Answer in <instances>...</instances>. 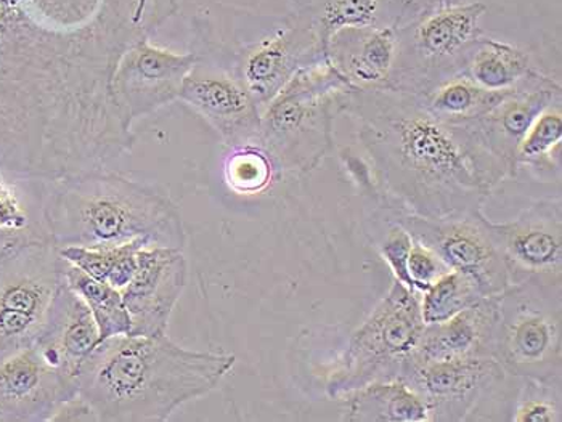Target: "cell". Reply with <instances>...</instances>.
Returning a JSON list of instances; mask_svg holds the SVG:
<instances>
[{
	"instance_id": "24",
	"label": "cell",
	"mask_w": 562,
	"mask_h": 422,
	"mask_svg": "<svg viewBox=\"0 0 562 422\" xmlns=\"http://www.w3.org/2000/svg\"><path fill=\"white\" fill-rule=\"evenodd\" d=\"M562 114L560 102L544 109L533 121L516 153V174L526 169L539 180H553L560 174Z\"/></svg>"
},
{
	"instance_id": "21",
	"label": "cell",
	"mask_w": 562,
	"mask_h": 422,
	"mask_svg": "<svg viewBox=\"0 0 562 422\" xmlns=\"http://www.w3.org/2000/svg\"><path fill=\"white\" fill-rule=\"evenodd\" d=\"M303 67L300 48L294 47L286 37H277L246 58L243 67V85L256 105H266L279 95L281 89Z\"/></svg>"
},
{
	"instance_id": "34",
	"label": "cell",
	"mask_w": 562,
	"mask_h": 422,
	"mask_svg": "<svg viewBox=\"0 0 562 422\" xmlns=\"http://www.w3.org/2000/svg\"><path fill=\"white\" fill-rule=\"evenodd\" d=\"M405 3L432 2V0H404Z\"/></svg>"
},
{
	"instance_id": "32",
	"label": "cell",
	"mask_w": 562,
	"mask_h": 422,
	"mask_svg": "<svg viewBox=\"0 0 562 422\" xmlns=\"http://www.w3.org/2000/svg\"><path fill=\"white\" fill-rule=\"evenodd\" d=\"M26 213L15 192L0 180V231H19L26 227Z\"/></svg>"
},
{
	"instance_id": "12",
	"label": "cell",
	"mask_w": 562,
	"mask_h": 422,
	"mask_svg": "<svg viewBox=\"0 0 562 422\" xmlns=\"http://www.w3.org/2000/svg\"><path fill=\"white\" fill-rule=\"evenodd\" d=\"M189 280L182 249L148 244L138 251L137 270L121 293L131 315L132 335L168 333L169 320Z\"/></svg>"
},
{
	"instance_id": "3",
	"label": "cell",
	"mask_w": 562,
	"mask_h": 422,
	"mask_svg": "<svg viewBox=\"0 0 562 422\" xmlns=\"http://www.w3.org/2000/svg\"><path fill=\"white\" fill-rule=\"evenodd\" d=\"M45 223L60 249L130 241L182 251L187 246L182 216L171 199L113 175L66 180L45 207Z\"/></svg>"
},
{
	"instance_id": "18",
	"label": "cell",
	"mask_w": 562,
	"mask_h": 422,
	"mask_svg": "<svg viewBox=\"0 0 562 422\" xmlns=\"http://www.w3.org/2000/svg\"><path fill=\"white\" fill-rule=\"evenodd\" d=\"M192 65V57L138 52L124 64L116 78V96L123 102L121 109L135 116L169 102L180 93Z\"/></svg>"
},
{
	"instance_id": "26",
	"label": "cell",
	"mask_w": 562,
	"mask_h": 422,
	"mask_svg": "<svg viewBox=\"0 0 562 422\" xmlns=\"http://www.w3.org/2000/svg\"><path fill=\"white\" fill-rule=\"evenodd\" d=\"M481 297L485 296L470 276L450 270L425 293H419L423 321L425 324L442 323L476 304Z\"/></svg>"
},
{
	"instance_id": "10",
	"label": "cell",
	"mask_w": 562,
	"mask_h": 422,
	"mask_svg": "<svg viewBox=\"0 0 562 422\" xmlns=\"http://www.w3.org/2000/svg\"><path fill=\"white\" fill-rule=\"evenodd\" d=\"M378 207L401 224L413 240L432 249L447 267L470 276L482 296H499L508 288V269L484 210L432 219L390 206Z\"/></svg>"
},
{
	"instance_id": "28",
	"label": "cell",
	"mask_w": 562,
	"mask_h": 422,
	"mask_svg": "<svg viewBox=\"0 0 562 422\" xmlns=\"http://www.w3.org/2000/svg\"><path fill=\"white\" fill-rule=\"evenodd\" d=\"M373 223L380 224V227L384 228L383 233H380L374 243H376L381 258L384 259L392 275H394L395 282L415 290L413 289L411 275H408V255H411L413 244L411 233L378 206L373 213Z\"/></svg>"
},
{
	"instance_id": "17",
	"label": "cell",
	"mask_w": 562,
	"mask_h": 422,
	"mask_svg": "<svg viewBox=\"0 0 562 422\" xmlns=\"http://www.w3.org/2000/svg\"><path fill=\"white\" fill-rule=\"evenodd\" d=\"M179 95L228 140H246L260 130L258 105L237 79L224 75L187 76Z\"/></svg>"
},
{
	"instance_id": "4",
	"label": "cell",
	"mask_w": 562,
	"mask_h": 422,
	"mask_svg": "<svg viewBox=\"0 0 562 422\" xmlns=\"http://www.w3.org/2000/svg\"><path fill=\"white\" fill-rule=\"evenodd\" d=\"M350 89L325 57L297 71L270 102L263 135L286 168L308 171L324 158L331 144L333 109L341 106Z\"/></svg>"
},
{
	"instance_id": "6",
	"label": "cell",
	"mask_w": 562,
	"mask_h": 422,
	"mask_svg": "<svg viewBox=\"0 0 562 422\" xmlns=\"http://www.w3.org/2000/svg\"><path fill=\"white\" fill-rule=\"evenodd\" d=\"M495 358L518 379L561 383V285L526 280L497 296Z\"/></svg>"
},
{
	"instance_id": "13",
	"label": "cell",
	"mask_w": 562,
	"mask_h": 422,
	"mask_svg": "<svg viewBox=\"0 0 562 422\" xmlns=\"http://www.w3.org/2000/svg\"><path fill=\"white\" fill-rule=\"evenodd\" d=\"M76 396V378L47 362L36 345L0 362V421H52Z\"/></svg>"
},
{
	"instance_id": "7",
	"label": "cell",
	"mask_w": 562,
	"mask_h": 422,
	"mask_svg": "<svg viewBox=\"0 0 562 422\" xmlns=\"http://www.w3.org/2000/svg\"><path fill=\"white\" fill-rule=\"evenodd\" d=\"M65 269L52 241L19 240L0 249V362L36 344Z\"/></svg>"
},
{
	"instance_id": "5",
	"label": "cell",
	"mask_w": 562,
	"mask_h": 422,
	"mask_svg": "<svg viewBox=\"0 0 562 422\" xmlns=\"http://www.w3.org/2000/svg\"><path fill=\"white\" fill-rule=\"evenodd\" d=\"M398 379L425 401L429 422L505 420L503 413L512 421L520 384L492 356L425 362L408 355Z\"/></svg>"
},
{
	"instance_id": "11",
	"label": "cell",
	"mask_w": 562,
	"mask_h": 422,
	"mask_svg": "<svg viewBox=\"0 0 562 422\" xmlns=\"http://www.w3.org/2000/svg\"><path fill=\"white\" fill-rule=\"evenodd\" d=\"M488 228L497 241L509 285L537 280L562 283V206L561 199L533 201L508 223H492Z\"/></svg>"
},
{
	"instance_id": "29",
	"label": "cell",
	"mask_w": 562,
	"mask_h": 422,
	"mask_svg": "<svg viewBox=\"0 0 562 422\" xmlns=\"http://www.w3.org/2000/svg\"><path fill=\"white\" fill-rule=\"evenodd\" d=\"M381 0H328L322 16L324 50L335 34L357 27H371L380 16Z\"/></svg>"
},
{
	"instance_id": "27",
	"label": "cell",
	"mask_w": 562,
	"mask_h": 422,
	"mask_svg": "<svg viewBox=\"0 0 562 422\" xmlns=\"http://www.w3.org/2000/svg\"><path fill=\"white\" fill-rule=\"evenodd\" d=\"M512 421L515 422H561V383H543L536 379H520L516 394Z\"/></svg>"
},
{
	"instance_id": "15",
	"label": "cell",
	"mask_w": 562,
	"mask_h": 422,
	"mask_svg": "<svg viewBox=\"0 0 562 422\" xmlns=\"http://www.w3.org/2000/svg\"><path fill=\"white\" fill-rule=\"evenodd\" d=\"M498 303L495 297H481L450 320L426 324L413 358L425 362L482 358L497 352Z\"/></svg>"
},
{
	"instance_id": "33",
	"label": "cell",
	"mask_w": 562,
	"mask_h": 422,
	"mask_svg": "<svg viewBox=\"0 0 562 422\" xmlns=\"http://www.w3.org/2000/svg\"><path fill=\"white\" fill-rule=\"evenodd\" d=\"M52 421H99V418L81 396H76L58 408Z\"/></svg>"
},
{
	"instance_id": "31",
	"label": "cell",
	"mask_w": 562,
	"mask_h": 422,
	"mask_svg": "<svg viewBox=\"0 0 562 422\" xmlns=\"http://www.w3.org/2000/svg\"><path fill=\"white\" fill-rule=\"evenodd\" d=\"M447 272H450V269L432 249L413 240L411 255H408V275L416 293H425Z\"/></svg>"
},
{
	"instance_id": "16",
	"label": "cell",
	"mask_w": 562,
	"mask_h": 422,
	"mask_svg": "<svg viewBox=\"0 0 562 422\" xmlns=\"http://www.w3.org/2000/svg\"><path fill=\"white\" fill-rule=\"evenodd\" d=\"M100 344L99 328L81 297L68 285L61 286L48 311L36 347L47 362L76 378L79 368Z\"/></svg>"
},
{
	"instance_id": "20",
	"label": "cell",
	"mask_w": 562,
	"mask_h": 422,
	"mask_svg": "<svg viewBox=\"0 0 562 422\" xmlns=\"http://www.w3.org/2000/svg\"><path fill=\"white\" fill-rule=\"evenodd\" d=\"M463 72L482 89L506 92L519 88L540 71L533 67L529 55L515 45L484 39L471 48Z\"/></svg>"
},
{
	"instance_id": "14",
	"label": "cell",
	"mask_w": 562,
	"mask_h": 422,
	"mask_svg": "<svg viewBox=\"0 0 562 422\" xmlns=\"http://www.w3.org/2000/svg\"><path fill=\"white\" fill-rule=\"evenodd\" d=\"M398 48L394 26L357 27L335 34L325 57L352 89H391Z\"/></svg>"
},
{
	"instance_id": "22",
	"label": "cell",
	"mask_w": 562,
	"mask_h": 422,
	"mask_svg": "<svg viewBox=\"0 0 562 422\" xmlns=\"http://www.w3.org/2000/svg\"><path fill=\"white\" fill-rule=\"evenodd\" d=\"M491 92L482 89L473 79L468 78L463 71L443 79L439 84L434 85L428 92L419 93L425 109L443 124L468 123L476 119L485 112L497 105L499 100L508 93Z\"/></svg>"
},
{
	"instance_id": "8",
	"label": "cell",
	"mask_w": 562,
	"mask_h": 422,
	"mask_svg": "<svg viewBox=\"0 0 562 422\" xmlns=\"http://www.w3.org/2000/svg\"><path fill=\"white\" fill-rule=\"evenodd\" d=\"M419 293L392 282L386 296L350 335L338 372L326 384L329 399L378 380H394L425 330Z\"/></svg>"
},
{
	"instance_id": "30",
	"label": "cell",
	"mask_w": 562,
	"mask_h": 422,
	"mask_svg": "<svg viewBox=\"0 0 562 422\" xmlns=\"http://www.w3.org/2000/svg\"><path fill=\"white\" fill-rule=\"evenodd\" d=\"M225 180L237 195H258L270 185L272 166L266 155L245 148L228 159Z\"/></svg>"
},
{
	"instance_id": "1",
	"label": "cell",
	"mask_w": 562,
	"mask_h": 422,
	"mask_svg": "<svg viewBox=\"0 0 562 422\" xmlns=\"http://www.w3.org/2000/svg\"><path fill=\"white\" fill-rule=\"evenodd\" d=\"M341 109L359 123L376 185L390 206L422 217L484 210L492 190L452 127L434 117L415 93L350 89Z\"/></svg>"
},
{
	"instance_id": "2",
	"label": "cell",
	"mask_w": 562,
	"mask_h": 422,
	"mask_svg": "<svg viewBox=\"0 0 562 422\" xmlns=\"http://www.w3.org/2000/svg\"><path fill=\"white\" fill-rule=\"evenodd\" d=\"M235 362L231 354L190 351L168 334L116 335L82 363L78 396L99 421L165 422L177 408L213 392Z\"/></svg>"
},
{
	"instance_id": "19",
	"label": "cell",
	"mask_w": 562,
	"mask_h": 422,
	"mask_svg": "<svg viewBox=\"0 0 562 422\" xmlns=\"http://www.w3.org/2000/svg\"><path fill=\"white\" fill-rule=\"evenodd\" d=\"M335 400L347 422H429L425 401L401 379L367 384Z\"/></svg>"
},
{
	"instance_id": "23",
	"label": "cell",
	"mask_w": 562,
	"mask_h": 422,
	"mask_svg": "<svg viewBox=\"0 0 562 422\" xmlns=\"http://www.w3.org/2000/svg\"><path fill=\"white\" fill-rule=\"evenodd\" d=\"M66 285L86 304L99 328L100 342L116 335H127L132 331V321L123 293L105 283L97 282L81 269L66 261Z\"/></svg>"
},
{
	"instance_id": "25",
	"label": "cell",
	"mask_w": 562,
	"mask_h": 422,
	"mask_svg": "<svg viewBox=\"0 0 562 422\" xmlns=\"http://www.w3.org/2000/svg\"><path fill=\"white\" fill-rule=\"evenodd\" d=\"M144 246L148 244L145 241H130V243L95 246V248L69 246L60 249V252L69 264L81 269L97 282L123 290L130 285L137 270L138 251Z\"/></svg>"
},
{
	"instance_id": "9",
	"label": "cell",
	"mask_w": 562,
	"mask_h": 422,
	"mask_svg": "<svg viewBox=\"0 0 562 422\" xmlns=\"http://www.w3.org/2000/svg\"><path fill=\"white\" fill-rule=\"evenodd\" d=\"M560 84L539 72L519 88L509 90L482 116L450 126L488 189L494 190L502 180L516 175L515 161L520 141L539 114L560 102Z\"/></svg>"
}]
</instances>
